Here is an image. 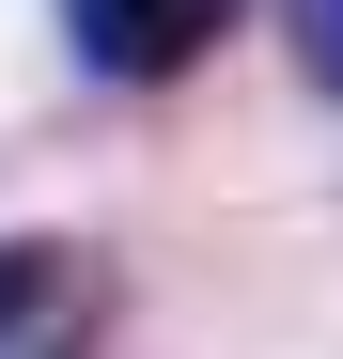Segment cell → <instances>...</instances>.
<instances>
[{
    "label": "cell",
    "mask_w": 343,
    "mask_h": 359,
    "mask_svg": "<svg viewBox=\"0 0 343 359\" xmlns=\"http://www.w3.org/2000/svg\"><path fill=\"white\" fill-rule=\"evenodd\" d=\"M234 16H250V0H63V32H78L94 79H188Z\"/></svg>",
    "instance_id": "6da1fadb"
},
{
    "label": "cell",
    "mask_w": 343,
    "mask_h": 359,
    "mask_svg": "<svg viewBox=\"0 0 343 359\" xmlns=\"http://www.w3.org/2000/svg\"><path fill=\"white\" fill-rule=\"evenodd\" d=\"M47 297H63V250L0 234V344H31V328H47Z\"/></svg>",
    "instance_id": "7a4b0ae2"
},
{
    "label": "cell",
    "mask_w": 343,
    "mask_h": 359,
    "mask_svg": "<svg viewBox=\"0 0 343 359\" xmlns=\"http://www.w3.org/2000/svg\"><path fill=\"white\" fill-rule=\"evenodd\" d=\"M297 63H312V79L343 94V0H297Z\"/></svg>",
    "instance_id": "3957f363"
}]
</instances>
